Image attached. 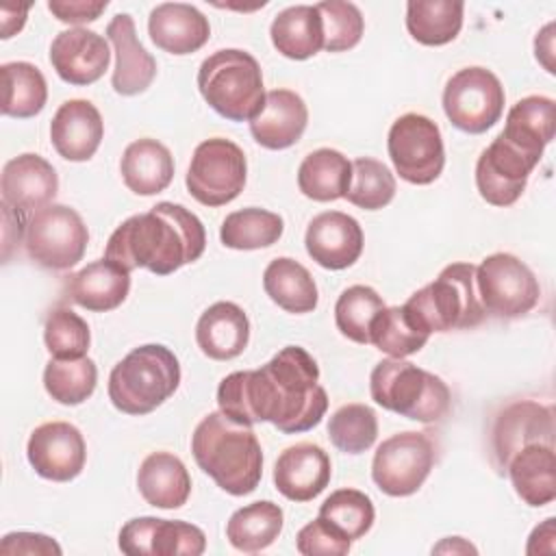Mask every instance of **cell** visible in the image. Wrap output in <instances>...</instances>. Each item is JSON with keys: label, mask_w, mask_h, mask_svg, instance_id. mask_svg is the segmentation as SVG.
<instances>
[{"label": "cell", "mask_w": 556, "mask_h": 556, "mask_svg": "<svg viewBox=\"0 0 556 556\" xmlns=\"http://www.w3.org/2000/svg\"><path fill=\"white\" fill-rule=\"evenodd\" d=\"M217 404L237 424L269 421L285 434H298L321 421L328 393L315 358L300 345H287L261 369L228 374L217 387Z\"/></svg>", "instance_id": "1"}, {"label": "cell", "mask_w": 556, "mask_h": 556, "mask_svg": "<svg viewBox=\"0 0 556 556\" xmlns=\"http://www.w3.org/2000/svg\"><path fill=\"white\" fill-rule=\"evenodd\" d=\"M204 248L206 230L198 215L182 204L159 202L113 230L104 258L126 271L143 267L156 276H167L198 261Z\"/></svg>", "instance_id": "2"}, {"label": "cell", "mask_w": 556, "mask_h": 556, "mask_svg": "<svg viewBox=\"0 0 556 556\" xmlns=\"http://www.w3.org/2000/svg\"><path fill=\"white\" fill-rule=\"evenodd\" d=\"M198 467L230 495L252 493L263 476V450L250 426L237 424L222 410L208 413L191 434Z\"/></svg>", "instance_id": "3"}, {"label": "cell", "mask_w": 556, "mask_h": 556, "mask_svg": "<svg viewBox=\"0 0 556 556\" xmlns=\"http://www.w3.org/2000/svg\"><path fill=\"white\" fill-rule=\"evenodd\" d=\"M180 384V365L176 354L148 343L128 352L109 376V400L126 415H148L174 395Z\"/></svg>", "instance_id": "4"}, {"label": "cell", "mask_w": 556, "mask_h": 556, "mask_svg": "<svg viewBox=\"0 0 556 556\" xmlns=\"http://www.w3.org/2000/svg\"><path fill=\"white\" fill-rule=\"evenodd\" d=\"M369 393L378 406L421 424L441 421L452 406L450 387L439 376L391 356L371 369Z\"/></svg>", "instance_id": "5"}, {"label": "cell", "mask_w": 556, "mask_h": 556, "mask_svg": "<svg viewBox=\"0 0 556 556\" xmlns=\"http://www.w3.org/2000/svg\"><path fill=\"white\" fill-rule=\"evenodd\" d=\"M198 89L206 104L230 122H250L265 102L261 65L239 48L206 56L198 70Z\"/></svg>", "instance_id": "6"}, {"label": "cell", "mask_w": 556, "mask_h": 556, "mask_svg": "<svg viewBox=\"0 0 556 556\" xmlns=\"http://www.w3.org/2000/svg\"><path fill=\"white\" fill-rule=\"evenodd\" d=\"M406 311L426 332L476 328L484 308L476 289V265L452 263L406 300Z\"/></svg>", "instance_id": "7"}, {"label": "cell", "mask_w": 556, "mask_h": 556, "mask_svg": "<svg viewBox=\"0 0 556 556\" xmlns=\"http://www.w3.org/2000/svg\"><path fill=\"white\" fill-rule=\"evenodd\" d=\"M248 161L243 150L224 137H213L193 150L187 169V191L204 206H224L245 187Z\"/></svg>", "instance_id": "8"}, {"label": "cell", "mask_w": 556, "mask_h": 556, "mask_svg": "<svg viewBox=\"0 0 556 556\" xmlns=\"http://www.w3.org/2000/svg\"><path fill=\"white\" fill-rule=\"evenodd\" d=\"M89 230L83 217L65 204H48L26 222L24 245L28 256L54 271L74 267L87 250Z\"/></svg>", "instance_id": "9"}, {"label": "cell", "mask_w": 556, "mask_h": 556, "mask_svg": "<svg viewBox=\"0 0 556 556\" xmlns=\"http://www.w3.org/2000/svg\"><path fill=\"white\" fill-rule=\"evenodd\" d=\"M476 289L484 313L502 319L530 313L541 298L532 269L508 252H495L476 265Z\"/></svg>", "instance_id": "10"}, {"label": "cell", "mask_w": 556, "mask_h": 556, "mask_svg": "<svg viewBox=\"0 0 556 556\" xmlns=\"http://www.w3.org/2000/svg\"><path fill=\"white\" fill-rule=\"evenodd\" d=\"M506 93L500 78L480 65L458 70L443 89V111L452 126L469 135H482L504 113Z\"/></svg>", "instance_id": "11"}, {"label": "cell", "mask_w": 556, "mask_h": 556, "mask_svg": "<svg viewBox=\"0 0 556 556\" xmlns=\"http://www.w3.org/2000/svg\"><path fill=\"white\" fill-rule=\"evenodd\" d=\"M387 150L400 178L410 185L434 182L445 165L441 130L430 117L419 113H406L393 122Z\"/></svg>", "instance_id": "12"}, {"label": "cell", "mask_w": 556, "mask_h": 556, "mask_svg": "<svg viewBox=\"0 0 556 556\" xmlns=\"http://www.w3.org/2000/svg\"><path fill=\"white\" fill-rule=\"evenodd\" d=\"M434 465V445L424 432L406 430L384 439L371 460L376 486L391 497L419 491Z\"/></svg>", "instance_id": "13"}, {"label": "cell", "mask_w": 556, "mask_h": 556, "mask_svg": "<svg viewBox=\"0 0 556 556\" xmlns=\"http://www.w3.org/2000/svg\"><path fill=\"white\" fill-rule=\"evenodd\" d=\"M539 161L541 156L523 150L500 132L476 163V187L482 200L493 206L515 204Z\"/></svg>", "instance_id": "14"}, {"label": "cell", "mask_w": 556, "mask_h": 556, "mask_svg": "<svg viewBox=\"0 0 556 556\" xmlns=\"http://www.w3.org/2000/svg\"><path fill=\"white\" fill-rule=\"evenodd\" d=\"M117 545L128 556H200L206 536L187 521L135 517L122 526Z\"/></svg>", "instance_id": "15"}, {"label": "cell", "mask_w": 556, "mask_h": 556, "mask_svg": "<svg viewBox=\"0 0 556 556\" xmlns=\"http://www.w3.org/2000/svg\"><path fill=\"white\" fill-rule=\"evenodd\" d=\"M26 458L37 476L52 482H70L85 467L87 445L74 424L48 421L30 432Z\"/></svg>", "instance_id": "16"}, {"label": "cell", "mask_w": 556, "mask_h": 556, "mask_svg": "<svg viewBox=\"0 0 556 556\" xmlns=\"http://www.w3.org/2000/svg\"><path fill=\"white\" fill-rule=\"evenodd\" d=\"M554 443V410L532 400H517L500 410L491 432L495 465L504 471L510 456L528 443Z\"/></svg>", "instance_id": "17"}, {"label": "cell", "mask_w": 556, "mask_h": 556, "mask_svg": "<svg viewBox=\"0 0 556 556\" xmlns=\"http://www.w3.org/2000/svg\"><path fill=\"white\" fill-rule=\"evenodd\" d=\"M111 52L102 35L87 28L61 30L50 46V63L61 80L85 87L104 76Z\"/></svg>", "instance_id": "18"}, {"label": "cell", "mask_w": 556, "mask_h": 556, "mask_svg": "<svg viewBox=\"0 0 556 556\" xmlns=\"http://www.w3.org/2000/svg\"><path fill=\"white\" fill-rule=\"evenodd\" d=\"M308 256L326 269H345L354 265L363 252L361 224L341 211H326L308 222L304 235Z\"/></svg>", "instance_id": "19"}, {"label": "cell", "mask_w": 556, "mask_h": 556, "mask_svg": "<svg viewBox=\"0 0 556 556\" xmlns=\"http://www.w3.org/2000/svg\"><path fill=\"white\" fill-rule=\"evenodd\" d=\"M330 476V456L306 441L289 445L274 465V484L291 502H311L328 486Z\"/></svg>", "instance_id": "20"}, {"label": "cell", "mask_w": 556, "mask_h": 556, "mask_svg": "<svg viewBox=\"0 0 556 556\" xmlns=\"http://www.w3.org/2000/svg\"><path fill=\"white\" fill-rule=\"evenodd\" d=\"M106 37L115 52V67L111 85L119 96H137L146 91L156 78V61L137 39L135 22L128 13H117L109 26Z\"/></svg>", "instance_id": "21"}, {"label": "cell", "mask_w": 556, "mask_h": 556, "mask_svg": "<svg viewBox=\"0 0 556 556\" xmlns=\"http://www.w3.org/2000/svg\"><path fill=\"white\" fill-rule=\"evenodd\" d=\"M0 191L2 202L15 211H39L52 204L59 191V176L43 156L26 152L7 161L0 176Z\"/></svg>", "instance_id": "22"}, {"label": "cell", "mask_w": 556, "mask_h": 556, "mask_svg": "<svg viewBox=\"0 0 556 556\" xmlns=\"http://www.w3.org/2000/svg\"><path fill=\"white\" fill-rule=\"evenodd\" d=\"M104 137L100 111L89 100H65L50 124V141L65 161H89Z\"/></svg>", "instance_id": "23"}, {"label": "cell", "mask_w": 556, "mask_h": 556, "mask_svg": "<svg viewBox=\"0 0 556 556\" xmlns=\"http://www.w3.org/2000/svg\"><path fill=\"white\" fill-rule=\"evenodd\" d=\"M308 124L304 100L291 89H271L265 93L263 109L250 119L254 141L267 150H285L298 143Z\"/></svg>", "instance_id": "24"}, {"label": "cell", "mask_w": 556, "mask_h": 556, "mask_svg": "<svg viewBox=\"0 0 556 556\" xmlns=\"http://www.w3.org/2000/svg\"><path fill=\"white\" fill-rule=\"evenodd\" d=\"M148 33L156 48L182 56L198 52L208 41L211 24L193 4L163 2L150 11Z\"/></svg>", "instance_id": "25"}, {"label": "cell", "mask_w": 556, "mask_h": 556, "mask_svg": "<svg viewBox=\"0 0 556 556\" xmlns=\"http://www.w3.org/2000/svg\"><path fill=\"white\" fill-rule=\"evenodd\" d=\"M130 291V271L102 258L85 265L65 282V295L93 313L117 308Z\"/></svg>", "instance_id": "26"}, {"label": "cell", "mask_w": 556, "mask_h": 556, "mask_svg": "<svg viewBox=\"0 0 556 556\" xmlns=\"http://www.w3.org/2000/svg\"><path fill=\"white\" fill-rule=\"evenodd\" d=\"M195 341L213 361L237 358L250 341V321L235 302L211 304L195 324Z\"/></svg>", "instance_id": "27"}, {"label": "cell", "mask_w": 556, "mask_h": 556, "mask_svg": "<svg viewBox=\"0 0 556 556\" xmlns=\"http://www.w3.org/2000/svg\"><path fill=\"white\" fill-rule=\"evenodd\" d=\"M515 493L528 506H545L556 497V454L554 443H528L517 450L504 469Z\"/></svg>", "instance_id": "28"}, {"label": "cell", "mask_w": 556, "mask_h": 556, "mask_svg": "<svg viewBox=\"0 0 556 556\" xmlns=\"http://www.w3.org/2000/svg\"><path fill=\"white\" fill-rule=\"evenodd\" d=\"M141 497L154 508H180L191 493V478L185 463L169 452H152L137 471Z\"/></svg>", "instance_id": "29"}, {"label": "cell", "mask_w": 556, "mask_h": 556, "mask_svg": "<svg viewBox=\"0 0 556 556\" xmlns=\"http://www.w3.org/2000/svg\"><path fill=\"white\" fill-rule=\"evenodd\" d=\"M119 172L124 185L137 195H154L169 187L174 178V156L156 139L143 137L126 146Z\"/></svg>", "instance_id": "30"}, {"label": "cell", "mask_w": 556, "mask_h": 556, "mask_svg": "<svg viewBox=\"0 0 556 556\" xmlns=\"http://www.w3.org/2000/svg\"><path fill=\"white\" fill-rule=\"evenodd\" d=\"M269 37L274 48L293 61L315 56L324 48L321 15L315 4H295L280 11L271 26Z\"/></svg>", "instance_id": "31"}, {"label": "cell", "mask_w": 556, "mask_h": 556, "mask_svg": "<svg viewBox=\"0 0 556 556\" xmlns=\"http://www.w3.org/2000/svg\"><path fill=\"white\" fill-rule=\"evenodd\" d=\"M556 104L547 96H528L517 100L508 115L502 135L523 150L543 156L545 146L554 139Z\"/></svg>", "instance_id": "32"}, {"label": "cell", "mask_w": 556, "mask_h": 556, "mask_svg": "<svg viewBox=\"0 0 556 556\" xmlns=\"http://www.w3.org/2000/svg\"><path fill=\"white\" fill-rule=\"evenodd\" d=\"M263 289L287 313L302 315L317 306V285L311 271L289 256H278L265 267Z\"/></svg>", "instance_id": "33"}, {"label": "cell", "mask_w": 556, "mask_h": 556, "mask_svg": "<svg viewBox=\"0 0 556 556\" xmlns=\"http://www.w3.org/2000/svg\"><path fill=\"white\" fill-rule=\"evenodd\" d=\"M352 180V163L332 148H319L304 156L298 169L300 191L315 202H332L345 198Z\"/></svg>", "instance_id": "34"}, {"label": "cell", "mask_w": 556, "mask_h": 556, "mask_svg": "<svg viewBox=\"0 0 556 556\" xmlns=\"http://www.w3.org/2000/svg\"><path fill=\"white\" fill-rule=\"evenodd\" d=\"M282 508L269 500L235 510L226 523V539L239 552L254 554L269 547L282 530Z\"/></svg>", "instance_id": "35"}, {"label": "cell", "mask_w": 556, "mask_h": 556, "mask_svg": "<svg viewBox=\"0 0 556 556\" xmlns=\"http://www.w3.org/2000/svg\"><path fill=\"white\" fill-rule=\"evenodd\" d=\"M463 11L458 0H408L406 28L424 46H445L460 33Z\"/></svg>", "instance_id": "36"}, {"label": "cell", "mask_w": 556, "mask_h": 556, "mask_svg": "<svg viewBox=\"0 0 556 556\" xmlns=\"http://www.w3.org/2000/svg\"><path fill=\"white\" fill-rule=\"evenodd\" d=\"M2 115L28 119L41 113L48 100V85L39 67L28 61L2 63Z\"/></svg>", "instance_id": "37"}, {"label": "cell", "mask_w": 556, "mask_h": 556, "mask_svg": "<svg viewBox=\"0 0 556 556\" xmlns=\"http://www.w3.org/2000/svg\"><path fill=\"white\" fill-rule=\"evenodd\" d=\"M430 332H426L406 306H384L369 328V343L391 358H406L419 352L428 343Z\"/></svg>", "instance_id": "38"}, {"label": "cell", "mask_w": 556, "mask_h": 556, "mask_svg": "<svg viewBox=\"0 0 556 556\" xmlns=\"http://www.w3.org/2000/svg\"><path fill=\"white\" fill-rule=\"evenodd\" d=\"M282 230L285 222L278 213L250 206L226 215L219 239L230 250H258L274 245L282 237Z\"/></svg>", "instance_id": "39"}, {"label": "cell", "mask_w": 556, "mask_h": 556, "mask_svg": "<svg viewBox=\"0 0 556 556\" xmlns=\"http://www.w3.org/2000/svg\"><path fill=\"white\" fill-rule=\"evenodd\" d=\"M98 367L89 356L50 358L43 369V387L48 395L65 406L83 404L96 391Z\"/></svg>", "instance_id": "40"}, {"label": "cell", "mask_w": 556, "mask_h": 556, "mask_svg": "<svg viewBox=\"0 0 556 556\" xmlns=\"http://www.w3.org/2000/svg\"><path fill=\"white\" fill-rule=\"evenodd\" d=\"M384 308L382 295L367 285L348 287L334 304V324L343 337L354 343H369V328L376 315Z\"/></svg>", "instance_id": "41"}, {"label": "cell", "mask_w": 556, "mask_h": 556, "mask_svg": "<svg viewBox=\"0 0 556 556\" xmlns=\"http://www.w3.org/2000/svg\"><path fill=\"white\" fill-rule=\"evenodd\" d=\"M319 517L341 530L350 541L365 536L376 519L374 502L358 489L332 491L319 506Z\"/></svg>", "instance_id": "42"}, {"label": "cell", "mask_w": 556, "mask_h": 556, "mask_svg": "<svg viewBox=\"0 0 556 556\" xmlns=\"http://www.w3.org/2000/svg\"><path fill=\"white\" fill-rule=\"evenodd\" d=\"M395 195V176L391 169L371 156H358L352 163V180L345 200L365 211L387 206Z\"/></svg>", "instance_id": "43"}, {"label": "cell", "mask_w": 556, "mask_h": 556, "mask_svg": "<svg viewBox=\"0 0 556 556\" xmlns=\"http://www.w3.org/2000/svg\"><path fill=\"white\" fill-rule=\"evenodd\" d=\"M332 445L345 454H361L376 443L378 419L367 404H345L337 408L328 421Z\"/></svg>", "instance_id": "44"}, {"label": "cell", "mask_w": 556, "mask_h": 556, "mask_svg": "<svg viewBox=\"0 0 556 556\" xmlns=\"http://www.w3.org/2000/svg\"><path fill=\"white\" fill-rule=\"evenodd\" d=\"M43 341L52 358H83L87 356L91 332L78 313L67 306H56L46 317Z\"/></svg>", "instance_id": "45"}, {"label": "cell", "mask_w": 556, "mask_h": 556, "mask_svg": "<svg viewBox=\"0 0 556 556\" xmlns=\"http://www.w3.org/2000/svg\"><path fill=\"white\" fill-rule=\"evenodd\" d=\"M315 7L321 15L324 50L343 52V50H352L361 41L365 30V20L356 4L343 2V0H326Z\"/></svg>", "instance_id": "46"}, {"label": "cell", "mask_w": 556, "mask_h": 556, "mask_svg": "<svg viewBox=\"0 0 556 556\" xmlns=\"http://www.w3.org/2000/svg\"><path fill=\"white\" fill-rule=\"evenodd\" d=\"M350 545L352 541L319 515L295 536V547L304 556H345Z\"/></svg>", "instance_id": "47"}, {"label": "cell", "mask_w": 556, "mask_h": 556, "mask_svg": "<svg viewBox=\"0 0 556 556\" xmlns=\"http://www.w3.org/2000/svg\"><path fill=\"white\" fill-rule=\"evenodd\" d=\"M61 552L63 549L54 539L39 532H9L0 543L2 556H61Z\"/></svg>", "instance_id": "48"}, {"label": "cell", "mask_w": 556, "mask_h": 556, "mask_svg": "<svg viewBox=\"0 0 556 556\" xmlns=\"http://www.w3.org/2000/svg\"><path fill=\"white\" fill-rule=\"evenodd\" d=\"M109 7L106 0H50V13L65 24H85L100 17V13Z\"/></svg>", "instance_id": "49"}, {"label": "cell", "mask_w": 556, "mask_h": 556, "mask_svg": "<svg viewBox=\"0 0 556 556\" xmlns=\"http://www.w3.org/2000/svg\"><path fill=\"white\" fill-rule=\"evenodd\" d=\"M2 206V239H4V245H2V256L4 261H9V254H11V248L15 243H20L22 239V232H26V226H24V213L22 211H15L13 206H9L7 202L0 204Z\"/></svg>", "instance_id": "50"}, {"label": "cell", "mask_w": 556, "mask_h": 556, "mask_svg": "<svg viewBox=\"0 0 556 556\" xmlns=\"http://www.w3.org/2000/svg\"><path fill=\"white\" fill-rule=\"evenodd\" d=\"M28 15V4H2L0 7V26H2V39L13 37L15 33L22 30L26 24Z\"/></svg>", "instance_id": "51"}, {"label": "cell", "mask_w": 556, "mask_h": 556, "mask_svg": "<svg viewBox=\"0 0 556 556\" xmlns=\"http://www.w3.org/2000/svg\"><path fill=\"white\" fill-rule=\"evenodd\" d=\"M554 22H549L547 26H543V30L536 35L534 39V54H536V61L543 63V67L554 74Z\"/></svg>", "instance_id": "52"}, {"label": "cell", "mask_w": 556, "mask_h": 556, "mask_svg": "<svg viewBox=\"0 0 556 556\" xmlns=\"http://www.w3.org/2000/svg\"><path fill=\"white\" fill-rule=\"evenodd\" d=\"M432 552H437V554H443V552H452V554H456V552H471V554H476L478 549L473 545L465 543L460 536H450L443 543H439L437 547H432Z\"/></svg>", "instance_id": "53"}]
</instances>
